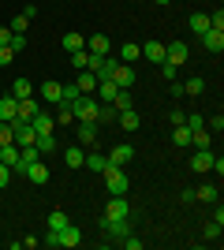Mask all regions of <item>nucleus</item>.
<instances>
[{"instance_id": "7c9ffc66", "label": "nucleus", "mask_w": 224, "mask_h": 250, "mask_svg": "<svg viewBox=\"0 0 224 250\" xmlns=\"http://www.w3.org/2000/svg\"><path fill=\"white\" fill-rule=\"evenodd\" d=\"M112 108H116V112H123V108H135V104H131V90H116V97H112Z\"/></svg>"}, {"instance_id": "c85d7f7f", "label": "nucleus", "mask_w": 224, "mask_h": 250, "mask_svg": "<svg viewBox=\"0 0 224 250\" xmlns=\"http://www.w3.org/2000/svg\"><path fill=\"white\" fill-rule=\"evenodd\" d=\"M194 202H205V206H213V202H217V187H209V183H202V187L194 190Z\"/></svg>"}, {"instance_id": "4c0bfd02", "label": "nucleus", "mask_w": 224, "mask_h": 250, "mask_svg": "<svg viewBox=\"0 0 224 250\" xmlns=\"http://www.w3.org/2000/svg\"><path fill=\"white\" fill-rule=\"evenodd\" d=\"M205 131H209V135H221L224 131V116H209V120H205Z\"/></svg>"}, {"instance_id": "37998d69", "label": "nucleus", "mask_w": 224, "mask_h": 250, "mask_svg": "<svg viewBox=\"0 0 224 250\" xmlns=\"http://www.w3.org/2000/svg\"><path fill=\"white\" fill-rule=\"evenodd\" d=\"M183 124L191 127V131H198V127H205V116H198V112H191V116H187V120H183Z\"/></svg>"}, {"instance_id": "a878e982", "label": "nucleus", "mask_w": 224, "mask_h": 250, "mask_svg": "<svg viewBox=\"0 0 224 250\" xmlns=\"http://www.w3.org/2000/svg\"><path fill=\"white\" fill-rule=\"evenodd\" d=\"M0 165H8V168L19 165V146H15V142H11V146H0Z\"/></svg>"}, {"instance_id": "6e6552de", "label": "nucleus", "mask_w": 224, "mask_h": 250, "mask_svg": "<svg viewBox=\"0 0 224 250\" xmlns=\"http://www.w3.org/2000/svg\"><path fill=\"white\" fill-rule=\"evenodd\" d=\"M30 127L38 131V135H53V127H56V116H49V112H34V120H30Z\"/></svg>"}, {"instance_id": "4468645a", "label": "nucleus", "mask_w": 224, "mask_h": 250, "mask_svg": "<svg viewBox=\"0 0 224 250\" xmlns=\"http://www.w3.org/2000/svg\"><path fill=\"white\" fill-rule=\"evenodd\" d=\"M15 116H19V101H15L11 94H0V120H4V124H11Z\"/></svg>"}, {"instance_id": "aec40b11", "label": "nucleus", "mask_w": 224, "mask_h": 250, "mask_svg": "<svg viewBox=\"0 0 224 250\" xmlns=\"http://www.w3.org/2000/svg\"><path fill=\"white\" fill-rule=\"evenodd\" d=\"M116 124L123 127V131H139V124H142V120H139V112H135V108H123V112L116 116Z\"/></svg>"}, {"instance_id": "0eeeda50", "label": "nucleus", "mask_w": 224, "mask_h": 250, "mask_svg": "<svg viewBox=\"0 0 224 250\" xmlns=\"http://www.w3.org/2000/svg\"><path fill=\"white\" fill-rule=\"evenodd\" d=\"M112 67H116V60H112V56H90V63H86V71H94L97 79H108V75H112Z\"/></svg>"}, {"instance_id": "dca6fc26", "label": "nucleus", "mask_w": 224, "mask_h": 250, "mask_svg": "<svg viewBox=\"0 0 224 250\" xmlns=\"http://www.w3.org/2000/svg\"><path fill=\"white\" fill-rule=\"evenodd\" d=\"M38 90H41V97H45V101H56V104L64 101V83H56V79H49V83H41V86H38Z\"/></svg>"}, {"instance_id": "49530a36", "label": "nucleus", "mask_w": 224, "mask_h": 250, "mask_svg": "<svg viewBox=\"0 0 224 250\" xmlns=\"http://www.w3.org/2000/svg\"><path fill=\"white\" fill-rule=\"evenodd\" d=\"M15 60V52H11V45H0V67H4V63H11Z\"/></svg>"}, {"instance_id": "9d476101", "label": "nucleus", "mask_w": 224, "mask_h": 250, "mask_svg": "<svg viewBox=\"0 0 224 250\" xmlns=\"http://www.w3.org/2000/svg\"><path fill=\"white\" fill-rule=\"evenodd\" d=\"M202 45H205V52L221 56V52H224V30H205L202 34Z\"/></svg>"}, {"instance_id": "412c9836", "label": "nucleus", "mask_w": 224, "mask_h": 250, "mask_svg": "<svg viewBox=\"0 0 224 250\" xmlns=\"http://www.w3.org/2000/svg\"><path fill=\"white\" fill-rule=\"evenodd\" d=\"M75 90H79V94H90V90H97V75L82 67V75L75 79Z\"/></svg>"}, {"instance_id": "72a5a7b5", "label": "nucleus", "mask_w": 224, "mask_h": 250, "mask_svg": "<svg viewBox=\"0 0 224 250\" xmlns=\"http://www.w3.org/2000/svg\"><path fill=\"white\" fill-rule=\"evenodd\" d=\"M139 56H142V45L123 42V49H120V60H139Z\"/></svg>"}, {"instance_id": "b1692460", "label": "nucleus", "mask_w": 224, "mask_h": 250, "mask_svg": "<svg viewBox=\"0 0 224 250\" xmlns=\"http://www.w3.org/2000/svg\"><path fill=\"white\" fill-rule=\"evenodd\" d=\"M191 146L194 149H209L213 146V135H209L205 127H198V131H191Z\"/></svg>"}, {"instance_id": "09e8293b", "label": "nucleus", "mask_w": 224, "mask_h": 250, "mask_svg": "<svg viewBox=\"0 0 224 250\" xmlns=\"http://www.w3.org/2000/svg\"><path fill=\"white\" fill-rule=\"evenodd\" d=\"M22 250H38V235H26V239H19Z\"/></svg>"}, {"instance_id": "cd10ccee", "label": "nucleus", "mask_w": 224, "mask_h": 250, "mask_svg": "<svg viewBox=\"0 0 224 250\" xmlns=\"http://www.w3.org/2000/svg\"><path fill=\"white\" fill-rule=\"evenodd\" d=\"M34 112H38V101H34V97H22V101H19V116H15V120H34Z\"/></svg>"}, {"instance_id": "5701e85b", "label": "nucleus", "mask_w": 224, "mask_h": 250, "mask_svg": "<svg viewBox=\"0 0 224 250\" xmlns=\"http://www.w3.org/2000/svg\"><path fill=\"white\" fill-rule=\"evenodd\" d=\"M187 26H191V30L198 34V38H202V34L209 30V15H205V11H194L191 19H187Z\"/></svg>"}, {"instance_id": "9b49d317", "label": "nucleus", "mask_w": 224, "mask_h": 250, "mask_svg": "<svg viewBox=\"0 0 224 250\" xmlns=\"http://www.w3.org/2000/svg\"><path fill=\"white\" fill-rule=\"evenodd\" d=\"M108 49H112V42H108L105 34H94V38H86V52H90V56H108Z\"/></svg>"}, {"instance_id": "864d4df0", "label": "nucleus", "mask_w": 224, "mask_h": 250, "mask_svg": "<svg viewBox=\"0 0 224 250\" xmlns=\"http://www.w3.org/2000/svg\"><path fill=\"white\" fill-rule=\"evenodd\" d=\"M209 172H217V176H224V157H213V168Z\"/></svg>"}, {"instance_id": "f257e3e1", "label": "nucleus", "mask_w": 224, "mask_h": 250, "mask_svg": "<svg viewBox=\"0 0 224 250\" xmlns=\"http://www.w3.org/2000/svg\"><path fill=\"white\" fill-rule=\"evenodd\" d=\"M45 243H49V247H79V243H82V231L75 228V224H64L60 231H49Z\"/></svg>"}, {"instance_id": "bb28decb", "label": "nucleus", "mask_w": 224, "mask_h": 250, "mask_svg": "<svg viewBox=\"0 0 224 250\" xmlns=\"http://www.w3.org/2000/svg\"><path fill=\"white\" fill-rule=\"evenodd\" d=\"M34 149H38V153H53V149H56V138L53 135H34Z\"/></svg>"}, {"instance_id": "8fccbe9b", "label": "nucleus", "mask_w": 224, "mask_h": 250, "mask_svg": "<svg viewBox=\"0 0 224 250\" xmlns=\"http://www.w3.org/2000/svg\"><path fill=\"white\" fill-rule=\"evenodd\" d=\"M168 94H172V97H183V83H180V79H176V83H168Z\"/></svg>"}, {"instance_id": "393cba45", "label": "nucleus", "mask_w": 224, "mask_h": 250, "mask_svg": "<svg viewBox=\"0 0 224 250\" xmlns=\"http://www.w3.org/2000/svg\"><path fill=\"white\" fill-rule=\"evenodd\" d=\"M172 142H176L180 149H187V146H191V127H187V124H176V131H172Z\"/></svg>"}, {"instance_id": "de8ad7c7", "label": "nucleus", "mask_w": 224, "mask_h": 250, "mask_svg": "<svg viewBox=\"0 0 224 250\" xmlns=\"http://www.w3.org/2000/svg\"><path fill=\"white\" fill-rule=\"evenodd\" d=\"M205 239H221V224H217V220H213V224H205Z\"/></svg>"}, {"instance_id": "603ef678", "label": "nucleus", "mask_w": 224, "mask_h": 250, "mask_svg": "<svg viewBox=\"0 0 224 250\" xmlns=\"http://www.w3.org/2000/svg\"><path fill=\"white\" fill-rule=\"evenodd\" d=\"M183 120H187V112H180V108H176V112L168 116V124H172V127H176V124H183Z\"/></svg>"}, {"instance_id": "2eb2a0df", "label": "nucleus", "mask_w": 224, "mask_h": 250, "mask_svg": "<svg viewBox=\"0 0 224 250\" xmlns=\"http://www.w3.org/2000/svg\"><path fill=\"white\" fill-rule=\"evenodd\" d=\"M97 142V124L94 120H79V146H94Z\"/></svg>"}, {"instance_id": "4be33fe9", "label": "nucleus", "mask_w": 224, "mask_h": 250, "mask_svg": "<svg viewBox=\"0 0 224 250\" xmlns=\"http://www.w3.org/2000/svg\"><path fill=\"white\" fill-rule=\"evenodd\" d=\"M8 94L15 97V101H22V97H34V86H30V79H15Z\"/></svg>"}, {"instance_id": "c9c22d12", "label": "nucleus", "mask_w": 224, "mask_h": 250, "mask_svg": "<svg viewBox=\"0 0 224 250\" xmlns=\"http://www.w3.org/2000/svg\"><path fill=\"white\" fill-rule=\"evenodd\" d=\"M157 67H161V75H164V83H176V79H180V67H176V63L164 60V63H157Z\"/></svg>"}, {"instance_id": "7ed1b4c3", "label": "nucleus", "mask_w": 224, "mask_h": 250, "mask_svg": "<svg viewBox=\"0 0 224 250\" xmlns=\"http://www.w3.org/2000/svg\"><path fill=\"white\" fill-rule=\"evenodd\" d=\"M71 112H75V120H94V124H97V101L90 94H79V97H75V101H71Z\"/></svg>"}, {"instance_id": "79ce46f5", "label": "nucleus", "mask_w": 224, "mask_h": 250, "mask_svg": "<svg viewBox=\"0 0 224 250\" xmlns=\"http://www.w3.org/2000/svg\"><path fill=\"white\" fill-rule=\"evenodd\" d=\"M11 142H15V138H11V124L0 120V146H11Z\"/></svg>"}, {"instance_id": "f3484780", "label": "nucleus", "mask_w": 224, "mask_h": 250, "mask_svg": "<svg viewBox=\"0 0 224 250\" xmlns=\"http://www.w3.org/2000/svg\"><path fill=\"white\" fill-rule=\"evenodd\" d=\"M213 149H198V153L191 157V172H209V168H213Z\"/></svg>"}, {"instance_id": "f704fd0d", "label": "nucleus", "mask_w": 224, "mask_h": 250, "mask_svg": "<svg viewBox=\"0 0 224 250\" xmlns=\"http://www.w3.org/2000/svg\"><path fill=\"white\" fill-rule=\"evenodd\" d=\"M67 224V213L64 209H53V213H49V231H60Z\"/></svg>"}, {"instance_id": "a19ab883", "label": "nucleus", "mask_w": 224, "mask_h": 250, "mask_svg": "<svg viewBox=\"0 0 224 250\" xmlns=\"http://www.w3.org/2000/svg\"><path fill=\"white\" fill-rule=\"evenodd\" d=\"M11 52H22V49H26V45H30V42H26V34H11Z\"/></svg>"}, {"instance_id": "a211bd4d", "label": "nucleus", "mask_w": 224, "mask_h": 250, "mask_svg": "<svg viewBox=\"0 0 224 250\" xmlns=\"http://www.w3.org/2000/svg\"><path fill=\"white\" fill-rule=\"evenodd\" d=\"M142 56L149 63H164V45L161 42H142Z\"/></svg>"}, {"instance_id": "423d86ee", "label": "nucleus", "mask_w": 224, "mask_h": 250, "mask_svg": "<svg viewBox=\"0 0 224 250\" xmlns=\"http://www.w3.org/2000/svg\"><path fill=\"white\" fill-rule=\"evenodd\" d=\"M187 56H191L187 42H172V45H164V60L176 63V67H183V63H187Z\"/></svg>"}, {"instance_id": "6e6d98bb", "label": "nucleus", "mask_w": 224, "mask_h": 250, "mask_svg": "<svg viewBox=\"0 0 224 250\" xmlns=\"http://www.w3.org/2000/svg\"><path fill=\"white\" fill-rule=\"evenodd\" d=\"M11 42V30H8V26H0V45H8Z\"/></svg>"}, {"instance_id": "13d9d810", "label": "nucleus", "mask_w": 224, "mask_h": 250, "mask_svg": "<svg viewBox=\"0 0 224 250\" xmlns=\"http://www.w3.org/2000/svg\"><path fill=\"white\" fill-rule=\"evenodd\" d=\"M0 94H4V86H0Z\"/></svg>"}, {"instance_id": "a18cd8bd", "label": "nucleus", "mask_w": 224, "mask_h": 250, "mask_svg": "<svg viewBox=\"0 0 224 250\" xmlns=\"http://www.w3.org/2000/svg\"><path fill=\"white\" fill-rule=\"evenodd\" d=\"M120 243H123V247H127V250H142V247H146V243H142V239H135L131 231H127V235H123V239H120Z\"/></svg>"}, {"instance_id": "ddd939ff", "label": "nucleus", "mask_w": 224, "mask_h": 250, "mask_svg": "<svg viewBox=\"0 0 224 250\" xmlns=\"http://www.w3.org/2000/svg\"><path fill=\"white\" fill-rule=\"evenodd\" d=\"M22 176H26V179H34V183L41 187V183H49V168H45L41 161H30V165L22 168Z\"/></svg>"}, {"instance_id": "1a4fd4ad", "label": "nucleus", "mask_w": 224, "mask_h": 250, "mask_svg": "<svg viewBox=\"0 0 224 250\" xmlns=\"http://www.w3.org/2000/svg\"><path fill=\"white\" fill-rule=\"evenodd\" d=\"M101 228H105V231H108V235H112L116 243L123 239L127 231H131V228H127V217H120V220H108V217H101Z\"/></svg>"}, {"instance_id": "e433bc0d", "label": "nucleus", "mask_w": 224, "mask_h": 250, "mask_svg": "<svg viewBox=\"0 0 224 250\" xmlns=\"http://www.w3.org/2000/svg\"><path fill=\"white\" fill-rule=\"evenodd\" d=\"M67 56H71V63L79 67V71H82L86 63H90V52H86V49H75V52H67Z\"/></svg>"}, {"instance_id": "473e14b6", "label": "nucleus", "mask_w": 224, "mask_h": 250, "mask_svg": "<svg viewBox=\"0 0 224 250\" xmlns=\"http://www.w3.org/2000/svg\"><path fill=\"white\" fill-rule=\"evenodd\" d=\"M205 90V83L202 79H198V75H191V79H187V83H183V94H191V97H198Z\"/></svg>"}, {"instance_id": "f03ea898", "label": "nucleus", "mask_w": 224, "mask_h": 250, "mask_svg": "<svg viewBox=\"0 0 224 250\" xmlns=\"http://www.w3.org/2000/svg\"><path fill=\"white\" fill-rule=\"evenodd\" d=\"M101 176H105L108 194H127V172H123L120 165H108L105 172H101Z\"/></svg>"}, {"instance_id": "ea45409f", "label": "nucleus", "mask_w": 224, "mask_h": 250, "mask_svg": "<svg viewBox=\"0 0 224 250\" xmlns=\"http://www.w3.org/2000/svg\"><path fill=\"white\" fill-rule=\"evenodd\" d=\"M26 26H30V19H26V15H15L8 30H11V34H26Z\"/></svg>"}, {"instance_id": "4d7b16f0", "label": "nucleus", "mask_w": 224, "mask_h": 250, "mask_svg": "<svg viewBox=\"0 0 224 250\" xmlns=\"http://www.w3.org/2000/svg\"><path fill=\"white\" fill-rule=\"evenodd\" d=\"M157 4H172V0H157Z\"/></svg>"}, {"instance_id": "5fc2aeb1", "label": "nucleus", "mask_w": 224, "mask_h": 250, "mask_svg": "<svg viewBox=\"0 0 224 250\" xmlns=\"http://www.w3.org/2000/svg\"><path fill=\"white\" fill-rule=\"evenodd\" d=\"M8 172H11V168H8V165H0V190L8 187Z\"/></svg>"}, {"instance_id": "20e7f679", "label": "nucleus", "mask_w": 224, "mask_h": 250, "mask_svg": "<svg viewBox=\"0 0 224 250\" xmlns=\"http://www.w3.org/2000/svg\"><path fill=\"white\" fill-rule=\"evenodd\" d=\"M34 131L30 120H11V138H15V146H34Z\"/></svg>"}, {"instance_id": "2f4dec72", "label": "nucleus", "mask_w": 224, "mask_h": 250, "mask_svg": "<svg viewBox=\"0 0 224 250\" xmlns=\"http://www.w3.org/2000/svg\"><path fill=\"white\" fill-rule=\"evenodd\" d=\"M64 161H67V168H82L86 149H64Z\"/></svg>"}, {"instance_id": "c756f323", "label": "nucleus", "mask_w": 224, "mask_h": 250, "mask_svg": "<svg viewBox=\"0 0 224 250\" xmlns=\"http://www.w3.org/2000/svg\"><path fill=\"white\" fill-rule=\"evenodd\" d=\"M64 49H67V52L86 49V38H82V34H75V30H67V34H64Z\"/></svg>"}, {"instance_id": "6ab92c4d", "label": "nucleus", "mask_w": 224, "mask_h": 250, "mask_svg": "<svg viewBox=\"0 0 224 250\" xmlns=\"http://www.w3.org/2000/svg\"><path fill=\"white\" fill-rule=\"evenodd\" d=\"M82 168H90V172H97V176H101V172L108 168V157H105V153H97V149H94V153H86Z\"/></svg>"}, {"instance_id": "58836bf2", "label": "nucleus", "mask_w": 224, "mask_h": 250, "mask_svg": "<svg viewBox=\"0 0 224 250\" xmlns=\"http://www.w3.org/2000/svg\"><path fill=\"white\" fill-rule=\"evenodd\" d=\"M71 120H75L71 104H67V101H60V112H56V124H71Z\"/></svg>"}, {"instance_id": "c03bdc74", "label": "nucleus", "mask_w": 224, "mask_h": 250, "mask_svg": "<svg viewBox=\"0 0 224 250\" xmlns=\"http://www.w3.org/2000/svg\"><path fill=\"white\" fill-rule=\"evenodd\" d=\"M209 30H224V11H221V8L209 15Z\"/></svg>"}, {"instance_id": "3c124183", "label": "nucleus", "mask_w": 224, "mask_h": 250, "mask_svg": "<svg viewBox=\"0 0 224 250\" xmlns=\"http://www.w3.org/2000/svg\"><path fill=\"white\" fill-rule=\"evenodd\" d=\"M75 97H79V90H75V83H71V86H64V101H67V104H71V101H75Z\"/></svg>"}, {"instance_id": "f8f14e48", "label": "nucleus", "mask_w": 224, "mask_h": 250, "mask_svg": "<svg viewBox=\"0 0 224 250\" xmlns=\"http://www.w3.org/2000/svg\"><path fill=\"white\" fill-rule=\"evenodd\" d=\"M108 157V165H131V157H135V146H127V142H123V146H112V153H105Z\"/></svg>"}, {"instance_id": "39448f33", "label": "nucleus", "mask_w": 224, "mask_h": 250, "mask_svg": "<svg viewBox=\"0 0 224 250\" xmlns=\"http://www.w3.org/2000/svg\"><path fill=\"white\" fill-rule=\"evenodd\" d=\"M108 79H112L120 90H131V86H135V71H131V63H120V60H116V67H112Z\"/></svg>"}]
</instances>
